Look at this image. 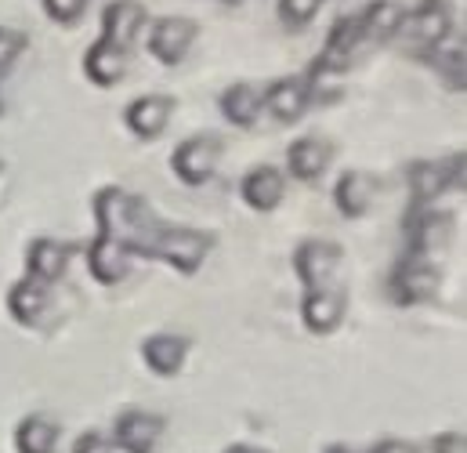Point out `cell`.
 Returning a JSON list of instances; mask_svg holds the SVG:
<instances>
[{
  "label": "cell",
  "mask_w": 467,
  "mask_h": 453,
  "mask_svg": "<svg viewBox=\"0 0 467 453\" xmlns=\"http://www.w3.org/2000/svg\"><path fill=\"white\" fill-rule=\"evenodd\" d=\"M95 218H99V236L117 239L130 254L149 258V247L160 232V222H156V215L149 211L145 200L130 196L119 185H106V189L95 193Z\"/></svg>",
  "instance_id": "6da1fadb"
},
{
  "label": "cell",
  "mask_w": 467,
  "mask_h": 453,
  "mask_svg": "<svg viewBox=\"0 0 467 453\" xmlns=\"http://www.w3.org/2000/svg\"><path fill=\"white\" fill-rule=\"evenodd\" d=\"M211 247H214L211 232H200V228H189V226H160L152 247H149V258H160L171 269L192 276L207 261Z\"/></svg>",
  "instance_id": "7a4b0ae2"
},
{
  "label": "cell",
  "mask_w": 467,
  "mask_h": 453,
  "mask_svg": "<svg viewBox=\"0 0 467 453\" xmlns=\"http://www.w3.org/2000/svg\"><path fill=\"white\" fill-rule=\"evenodd\" d=\"M406 182H410V196L413 204H431L439 200L446 189L464 185V153L450 156V160H417L406 167Z\"/></svg>",
  "instance_id": "3957f363"
},
{
  "label": "cell",
  "mask_w": 467,
  "mask_h": 453,
  "mask_svg": "<svg viewBox=\"0 0 467 453\" xmlns=\"http://www.w3.org/2000/svg\"><path fill=\"white\" fill-rule=\"evenodd\" d=\"M218 156H222V142H218L214 134H192V138H185V142L174 149L171 171H174V178H178L182 185L200 189V185H207V182L214 178Z\"/></svg>",
  "instance_id": "277c9868"
},
{
  "label": "cell",
  "mask_w": 467,
  "mask_h": 453,
  "mask_svg": "<svg viewBox=\"0 0 467 453\" xmlns=\"http://www.w3.org/2000/svg\"><path fill=\"white\" fill-rule=\"evenodd\" d=\"M439 283H442V272L439 265H431V258L406 254L391 272V298L399 305H420L439 294Z\"/></svg>",
  "instance_id": "5b68a950"
},
{
  "label": "cell",
  "mask_w": 467,
  "mask_h": 453,
  "mask_svg": "<svg viewBox=\"0 0 467 453\" xmlns=\"http://www.w3.org/2000/svg\"><path fill=\"white\" fill-rule=\"evenodd\" d=\"M450 228H453L450 215L431 211V207H424V204H413V207L406 211V218H402L406 247H410V254H417V258H431L435 250H442L446 239H450Z\"/></svg>",
  "instance_id": "8992f818"
},
{
  "label": "cell",
  "mask_w": 467,
  "mask_h": 453,
  "mask_svg": "<svg viewBox=\"0 0 467 453\" xmlns=\"http://www.w3.org/2000/svg\"><path fill=\"white\" fill-rule=\"evenodd\" d=\"M294 269H297V276L308 290L334 287V276L341 269V247L330 243V239H305L294 250Z\"/></svg>",
  "instance_id": "52a82bcc"
},
{
  "label": "cell",
  "mask_w": 467,
  "mask_h": 453,
  "mask_svg": "<svg viewBox=\"0 0 467 453\" xmlns=\"http://www.w3.org/2000/svg\"><path fill=\"white\" fill-rule=\"evenodd\" d=\"M196 33H200V26L192 18H182V15L156 18L149 29V55L163 66H178L185 58V51L192 47Z\"/></svg>",
  "instance_id": "ba28073f"
},
{
  "label": "cell",
  "mask_w": 467,
  "mask_h": 453,
  "mask_svg": "<svg viewBox=\"0 0 467 453\" xmlns=\"http://www.w3.org/2000/svg\"><path fill=\"white\" fill-rule=\"evenodd\" d=\"M450 29H453V18H450L446 11L420 4L413 15L406 11V18H402V26H399V33H395V37H406V44H410L417 55H431L435 47H442V44H446Z\"/></svg>",
  "instance_id": "9c48e42d"
},
{
  "label": "cell",
  "mask_w": 467,
  "mask_h": 453,
  "mask_svg": "<svg viewBox=\"0 0 467 453\" xmlns=\"http://www.w3.org/2000/svg\"><path fill=\"white\" fill-rule=\"evenodd\" d=\"M348 312V294L341 287H323V290H308L301 301V323L312 334H334L341 327Z\"/></svg>",
  "instance_id": "30bf717a"
},
{
  "label": "cell",
  "mask_w": 467,
  "mask_h": 453,
  "mask_svg": "<svg viewBox=\"0 0 467 453\" xmlns=\"http://www.w3.org/2000/svg\"><path fill=\"white\" fill-rule=\"evenodd\" d=\"M160 436H163V417L149 410H127L113 425V443L123 453H152Z\"/></svg>",
  "instance_id": "8fae6325"
},
{
  "label": "cell",
  "mask_w": 467,
  "mask_h": 453,
  "mask_svg": "<svg viewBox=\"0 0 467 453\" xmlns=\"http://www.w3.org/2000/svg\"><path fill=\"white\" fill-rule=\"evenodd\" d=\"M171 116H174V99H167V95H141V99H134L127 106L123 120H127L134 138L152 142V138H160L167 131Z\"/></svg>",
  "instance_id": "7c38bea8"
},
{
  "label": "cell",
  "mask_w": 467,
  "mask_h": 453,
  "mask_svg": "<svg viewBox=\"0 0 467 453\" xmlns=\"http://www.w3.org/2000/svg\"><path fill=\"white\" fill-rule=\"evenodd\" d=\"M239 193H243V200H246L250 211H275L279 200H283V193H286V178H283L279 167L257 163V167L246 171Z\"/></svg>",
  "instance_id": "4fadbf2b"
},
{
  "label": "cell",
  "mask_w": 467,
  "mask_h": 453,
  "mask_svg": "<svg viewBox=\"0 0 467 453\" xmlns=\"http://www.w3.org/2000/svg\"><path fill=\"white\" fill-rule=\"evenodd\" d=\"M261 102L265 110L275 116L279 123H297L305 110H308V88H305V77H283V80H272L268 91H261Z\"/></svg>",
  "instance_id": "5bb4252c"
},
{
  "label": "cell",
  "mask_w": 467,
  "mask_h": 453,
  "mask_svg": "<svg viewBox=\"0 0 467 453\" xmlns=\"http://www.w3.org/2000/svg\"><path fill=\"white\" fill-rule=\"evenodd\" d=\"M334 160V145L327 138H297L290 142L286 149V171L297 178V182H316L323 178V171L330 167Z\"/></svg>",
  "instance_id": "9a60e30c"
},
{
  "label": "cell",
  "mask_w": 467,
  "mask_h": 453,
  "mask_svg": "<svg viewBox=\"0 0 467 453\" xmlns=\"http://www.w3.org/2000/svg\"><path fill=\"white\" fill-rule=\"evenodd\" d=\"M141 26H145V7L138 0H113L102 11V40L117 44L119 51H127L138 40Z\"/></svg>",
  "instance_id": "2e32d148"
},
{
  "label": "cell",
  "mask_w": 467,
  "mask_h": 453,
  "mask_svg": "<svg viewBox=\"0 0 467 453\" xmlns=\"http://www.w3.org/2000/svg\"><path fill=\"white\" fill-rule=\"evenodd\" d=\"M69 247L51 239V236H40L26 247V272L29 279H40V283H55L66 276V265H69Z\"/></svg>",
  "instance_id": "e0dca14e"
},
{
  "label": "cell",
  "mask_w": 467,
  "mask_h": 453,
  "mask_svg": "<svg viewBox=\"0 0 467 453\" xmlns=\"http://www.w3.org/2000/svg\"><path fill=\"white\" fill-rule=\"evenodd\" d=\"M84 73L95 88H117L127 73V51H119L109 40H95L84 55Z\"/></svg>",
  "instance_id": "ac0fdd59"
},
{
  "label": "cell",
  "mask_w": 467,
  "mask_h": 453,
  "mask_svg": "<svg viewBox=\"0 0 467 453\" xmlns=\"http://www.w3.org/2000/svg\"><path fill=\"white\" fill-rule=\"evenodd\" d=\"M47 301H51V294H47V283H40V279H18L11 290H7V312L15 316V323H22V327H36L40 320H44V312H47Z\"/></svg>",
  "instance_id": "d6986e66"
},
{
  "label": "cell",
  "mask_w": 467,
  "mask_h": 453,
  "mask_svg": "<svg viewBox=\"0 0 467 453\" xmlns=\"http://www.w3.org/2000/svg\"><path fill=\"white\" fill-rule=\"evenodd\" d=\"M373 196H377V178L369 171H345L337 178L334 200H337V211L345 218H362L373 207Z\"/></svg>",
  "instance_id": "ffe728a7"
},
{
  "label": "cell",
  "mask_w": 467,
  "mask_h": 453,
  "mask_svg": "<svg viewBox=\"0 0 467 453\" xmlns=\"http://www.w3.org/2000/svg\"><path fill=\"white\" fill-rule=\"evenodd\" d=\"M88 269H91V276H95L99 283L113 287V283H119V279L127 276V269H130V250H127L123 243H117V239L99 236V239L88 247Z\"/></svg>",
  "instance_id": "44dd1931"
},
{
  "label": "cell",
  "mask_w": 467,
  "mask_h": 453,
  "mask_svg": "<svg viewBox=\"0 0 467 453\" xmlns=\"http://www.w3.org/2000/svg\"><path fill=\"white\" fill-rule=\"evenodd\" d=\"M185 355H189V341L178 338V334H152V338L141 341V359L160 377H174L182 370Z\"/></svg>",
  "instance_id": "7402d4cb"
},
{
  "label": "cell",
  "mask_w": 467,
  "mask_h": 453,
  "mask_svg": "<svg viewBox=\"0 0 467 453\" xmlns=\"http://www.w3.org/2000/svg\"><path fill=\"white\" fill-rule=\"evenodd\" d=\"M261 110H265L261 91H257L254 84H246V80L229 84V88L222 91V113H225V120L235 123V127H254Z\"/></svg>",
  "instance_id": "603a6c76"
},
{
  "label": "cell",
  "mask_w": 467,
  "mask_h": 453,
  "mask_svg": "<svg viewBox=\"0 0 467 453\" xmlns=\"http://www.w3.org/2000/svg\"><path fill=\"white\" fill-rule=\"evenodd\" d=\"M406 18V7L395 4V0H373L362 15H358V33L369 37V40H391L399 33Z\"/></svg>",
  "instance_id": "cb8c5ba5"
},
{
  "label": "cell",
  "mask_w": 467,
  "mask_h": 453,
  "mask_svg": "<svg viewBox=\"0 0 467 453\" xmlns=\"http://www.w3.org/2000/svg\"><path fill=\"white\" fill-rule=\"evenodd\" d=\"M58 447V425L33 414L15 428V450L18 453H55Z\"/></svg>",
  "instance_id": "d4e9b609"
},
{
  "label": "cell",
  "mask_w": 467,
  "mask_h": 453,
  "mask_svg": "<svg viewBox=\"0 0 467 453\" xmlns=\"http://www.w3.org/2000/svg\"><path fill=\"white\" fill-rule=\"evenodd\" d=\"M345 69L327 62V58H316L308 77H305V88H308V102H337L345 95Z\"/></svg>",
  "instance_id": "484cf974"
},
{
  "label": "cell",
  "mask_w": 467,
  "mask_h": 453,
  "mask_svg": "<svg viewBox=\"0 0 467 453\" xmlns=\"http://www.w3.org/2000/svg\"><path fill=\"white\" fill-rule=\"evenodd\" d=\"M358 40H362V33H358V18H337V22L330 26V37H327L319 58H327V62H334V66L345 69V66H348V55L355 51Z\"/></svg>",
  "instance_id": "4316f807"
},
{
  "label": "cell",
  "mask_w": 467,
  "mask_h": 453,
  "mask_svg": "<svg viewBox=\"0 0 467 453\" xmlns=\"http://www.w3.org/2000/svg\"><path fill=\"white\" fill-rule=\"evenodd\" d=\"M431 58H435V69L442 73L446 88L450 91H464V40L453 44V47H435Z\"/></svg>",
  "instance_id": "83f0119b"
},
{
  "label": "cell",
  "mask_w": 467,
  "mask_h": 453,
  "mask_svg": "<svg viewBox=\"0 0 467 453\" xmlns=\"http://www.w3.org/2000/svg\"><path fill=\"white\" fill-rule=\"evenodd\" d=\"M319 4L323 0H279V18H283V26L301 29L319 15Z\"/></svg>",
  "instance_id": "f1b7e54d"
},
{
  "label": "cell",
  "mask_w": 467,
  "mask_h": 453,
  "mask_svg": "<svg viewBox=\"0 0 467 453\" xmlns=\"http://www.w3.org/2000/svg\"><path fill=\"white\" fill-rule=\"evenodd\" d=\"M40 4H44V15L58 26H73L88 11V0H40Z\"/></svg>",
  "instance_id": "f546056e"
},
{
  "label": "cell",
  "mask_w": 467,
  "mask_h": 453,
  "mask_svg": "<svg viewBox=\"0 0 467 453\" xmlns=\"http://www.w3.org/2000/svg\"><path fill=\"white\" fill-rule=\"evenodd\" d=\"M22 47H26V37H22L18 29L0 26V77L11 69V62L22 55Z\"/></svg>",
  "instance_id": "4dcf8cb0"
},
{
  "label": "cell",
  "mask_w": 467,
  "mask_h": 453,
  "mask_svg": "<svg viewBox=\"0 0 467 453\" xmlns=\"http://www.w3.org/2000/svg\"><path fill=\"white\" fill-rule=\"evenodd\" d=\"M73 453H113V443H109L102 432H84V436L77 439Z\"/></svg>",
  "instance_id": "1f68e13d"
},
{
  "label": "cell",
  "mask_w": 467,
  "mask_h": 453,
  "mask_svg": "<svg viewBox=\"0 0 467 453\" xmlns=\"http://www.w3.org/2000/svg\"><path fill=\"white\" fill-rule=\"evenodd\" d=\"M431 453H467V439L461 432H442L431 439Z\"/></svg>",
  "instance_id": "d6a6232c"
},
{
  "label": "cell",
  "mask_w": 467,
  "mask_h": 453,
  "mask_svg": "<svg viewBox=\"0 0 467 453\" xmlns=\"http://www.w3.org/2000/svg\"><path fill=\"white\" fill-rule=\"evenodd\" d=\"M369 453H417L413 443H402V439H380V443H373Z\"/></svg>",
  "instance_id": "836d02e7"
},
{
  "label": "cell",
  "mask_w": 467,
  "mask_h": 453,
  "mask_svg": "<svg viewBox=\"0 0 467 453\" xmlns=\"http://www.w3.org/2000/svg\"><path fill=\"white\" fill-rule=\"evenodd\" d=\"M424 4H428V7H439V11H446L450 18H453V15L464 7V0H424Z\"/></svg>",
  "instance_id": "e575fe53"
},
{
  "label": "cell",
  "mask_w": 467,
  "mask_h": 453,
  "mask_svg": "<svg viewBox=\"0 0 467 453\" xmlns=\"http://www.w3.org/2000/svg\"><path fill=\"white\" fill-rule=\"evenodd\" d=\"M225 453H268V450H257V447H246V443H235V447H229Z\"/></svg>",
  "instance_id": "d590c367"
},
{
  "label": "cell",
  "mask_w": 467,
  "mask_h": 453,
  "mask_svg": "<svg viewBox=\"0 0 467 453\" xmlns=\"http://www.w3.org/2000/svg\"><path fill=\"white\" fill-rule=\"evenodd\" d=\"M327 453H358V450H351L345 443H334V447H327Z\"/></svg>",
  "instance_id": "8d00e7d4"
},
{
  "label": "cell",
  "mask_w": 467,
  "mask_h": 453,
  "mask_svg": "<svg viewBox=\"0 0 467 453\" xmlns=\"http://www.w3.org/2000/svg\"><path fill=\"white\" fill-rule=\"evenodd\" d=\"M0 113H4V99H0Z\"/></svg>",
  "instance_id": "74e56055"
},
{
  "label": "cell",
  "mask_w": 467,
  "mask_h": 453,
  "mask_svg": "<svg viewBox=\"0 0 467 453\" xmlns=\"http://www.w3.org/2000/svg\"><path fill=\"white\" fill-rule=\"evenodd\" d=\"M225 4H235V0H225Z\"/></svg>",
  "instance_id": "f35d334b"
}]
</instances>
